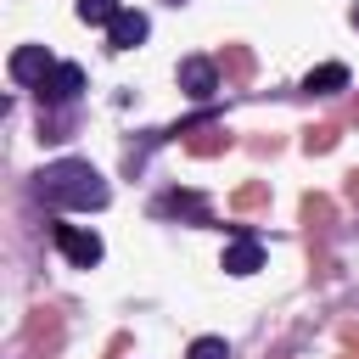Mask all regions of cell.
<instances>
[{
    "mask_svg": "<svg viewBox=\"0 0 359 359\" xmlns=\"http://www.w3.org/2000/svg\"><path fill=\"white\" fill-rule=\"evenodd\" d=\"M34 90H39V101H45V107H67V101L84 90V73H79L73 62H56V67H50Z\"/></svg>",
    "mask_w": 359,
    "mask_h": 359,
    "instance_id": "5",
    "label": "cell"
},
{
    "mask_svg": "<svg viewBox=\"0 0 359 359\" xmlns=\"http://www.w3.org/2000/svg\"><path fill=\"white\" fill-rule=\"evenodd\" d=\"M79 17L84 22H112L118 17V0H79Z\"/></svg>",
    "mask_w": 359,
    "mask_h": 359,
    "instance_id": "16",
    "label": "cell"
},
{
    "mask_svg": "<svg viewBox=\"0 0 359 359\" xmlns=\"http://www.w3.org/2000/svg\"><path fill=\"white\" fill-rule=\"evenodd\" d=\"M331 219H337L331 196L309 191V196H303V224H309V236H314V241H325V236H331Z\"/></svg>",
    "mask_w": 359,
    "mask_h": 359,
    "instance_id": "11",
    "label": "cell"
},
{
    "mask_svg": "<svg viewBox=\"0 0 359 359\" xmlns=\"http://www.w3.org/2000/svg\"><path fill=\"white\" fill-rule=\"evenodd\" d=\"M353 28H359V6H353Z\"/></svg>",
    "mask_w": 359,
    "mask_h": 359,
    "instance_id": "20",
    "label": "cell"
},
{
    "mask_svg": "<svg viewBox=\"0 0 359 359\" xmlns=\"http://www.w3.org/2000/svg\"><path fill=\"white\" fill-rule=\"evenodd\" d=\"M337 140H342L337 123H309V129H303V151H309V157H325Z\"/></svg>",
    "mask_w": 359,
    "mask_h": 359,
    "instance_id": "13",
    "label": "cell"
},
{
    "mask_svg": "<svg viewBox=\"0 0 359 359\" xmlns=\"http://www.w3.org/2000/svg\"><path fill=\"white\" fill-rule=\"evenodd\" d=\"M258 269H264V247L252 236H236L224 247V275H258Z\"/></svg>",
    "mask_w": 359,
    "mask_h": 359,
    "instance_id": "9",
    "label": "cell"
},
{
    "mask_svg": "<svg viewBox=\"0 0 359 359\" xmlns=\"http://www.w3.org/2000/svg\"><path fill=\"white\" fill-rule=\"evenodd\" d=\"M174 135H185V151H191V157H219V151H230V129L213 123V118H191V123H180Z\"/></svg>",
    "mask_w": 359,
    "mask_h": 359,
    "instance_id": "2",
    "label": "cell"
},
{
    "mask_svg": "<svg viewBox=\"0 0 359 359\" xmlns=\"http://www.w3.org/2000/svg\"><path fill=\"white\" fill-rule=\"evenodd\" d=\"M22 348H28L34 359H39V353L50 359V353L62 348V314H56V309H34L28 325H22Z\"/></svg>",
    "mask_w": 359,
    "mask_h": 359,
    "instance_id": "3",
    "label": "cell"
},
{
    "mask_svg": "<svg viewBox=\"0 0 359 359\" xmlns=\"http://www.w3.org/2000/svg\"><path fill=\"white\" fill-rule=\"evenodd\" d=\"M303 90H309V95H337V90H348V67H342V62H325V67H314V73L303 79Z\"/></svg>",
    "mask_w": 359,
    "mask_h": 359,
    "instance_id": "12",
    "label": "cell"
},
{
    "mask_svg": "<svg viewBox=\"0 0 359 359\" xmlns=\"http://www.w3.org/2000/svg\"><path fill=\"white\" fill-rule=\"evenodd\" d=\"M50 236H56V247L67 252V264H79V269L101 264V236H95V230H79V224H56Z\"/></svg>",
    "mask_w": 359,
    "mask_h": 359,
    "instance_id": "6",
    "label": "cell"
},
{
    "mask_svg": "<svg viewBox=\"0 0 359 359\" xmlns=\"http://www.w3.org/2000/svg\"><path fill=\"white\" fill-rule=\"evenodd\" d=\"M34 196L45 202V208H73V213H90V208H107V180L90 168V163H79V157H62V163H50V168H39L34 174Z\"/></svg>",
    "mask_w": 359,
    "mask_h": 359,
    "instance_id": "1",
    "label": "cell"
},
{
    "mask_svg": "<svg viewBox=\"0 0 359 359\" xmlns=\"http://www.w3.org/2000/svg\"><path fill=\"white\" fill-rule=\"evenodd\" d=\"M224 73H230V79H247V73H252V56H247L241 45H224Z\"/></svg>",
    "mask_w": 359,
    "mask_h": 359,
    "instance_id": "17",
    "label": "cell"
},
{
    "mask_svg": "<svg viewBox=\"0 0 359 359\" xmlns=\"http://www.w3.org/2000/svg\"><path fill=\"white\" fill-rule=\"evenodd\" d=\"M180 90H185L191 101L219 95V67H213L208 56H185V62H180Z\"/></svg>",
    "mask_w": 359,
    "mask_h": 359,
    "instance_id": "7",
    "label": "cell"
},
{
    "mask_svg": "<svg viewBox=\"0 0 359 359\" xmlns=\"http://www.w3.org/2000/svg\"><path fill=\"white\" fill-rule=\"evenodd\" d=\"M185 359H230V348H224V337H196Z\"/></svg>",
    "mask_w": 359,
    "mask_h": 359,
    "instance_id": "15",
    "label": "cell"
},
{
    "mask_svg": "<svg viewBox=\"0 0 359 359\" xmlns=\"http://www.w3.org/2000/svg\"><path fill=\"white\" fill-rule=\"evenodd\" d=\"M107 39H112V50H135V45L146 39V17H140V11H118V17L107 22Z\"/></svg>",
    "mask_w": 359,
    "mask_h": 359,
    "instance_id": "10",
    "label": "cell"
},
{
    "mask_svg": "<svg viewBox=\"0 0 359 359\" xmlns=\"http://www.w3.org/2000/svg\"><path fill=\"white\" fill-rule=\"evenodd\" d=\"M151 213H157V219H191V224H208V219H213V208H208L202 191H163V196L151 202Z\"/></svg>",
    "mask_w": 359,
    "mask_h": 359,
    "instance_id": "4",
    "label": "cell"
},
{
    "mask_svg": "<svg viewBox=\"0 0 359 359\" xmlns=\"http://www.w3.org/2000/svg\"><path fill=\"white\" fill-rule=\"evenodd\" d=\"M342 359H348V353H342Z\"/></svg>",
    "mask_w": 359,
    "mask_h": 359,
    "instance_id": "21",
    "label": "cell"
},
{
    "mask_svg": "<svg viewBox=\"0 0 359 359\" xmlns=\"http://www.w3.org/2000/svg\"><path fill=\"white\" fill-rule=\"evenodd\" d=\"M230 208H236V213H258V208H269V185H264V180L241 185V191L230 196Z\"/></svg>",
    "mask_w": 359,
    "mask_h": 359,
    "instance_id": "14",
    "label": "cell"
},
{
    "mask_svg": "<svg viewBox=\"0 0 359 359\" xmlns=\"http://www.w3.org/2000/svg\"><path fill=\"white\" fill-rule=\"evenodd\" d=\"M50 67H56V62H50L45 45H22V50H11V79H17V84H39Z\"/></svg>",
    "mask_w": 359,
    "mask_h": 359,
    "instance_id": "8",
    "label": "cell"
},
{
    "mask_svg": "<svg viewBox=\"0 0 359 359\" xmlns=\"http://www.w3.org/2000/svg\"><path fill=\"white\" fill-rule=\"evenodd\" d=\"M348 202H353V208H359V168H353V174H348Z\"/></svg>",
    "mask_w": 359,
    "mask_h": 359,
    "instance_id": "18",
    "label": "cell"
},
{
    "mask_svg": "<svg viewBox=\"0 0 359 359\" xmlns=\"http://www.w3.org/2000/svg\"><path fill=\"white\" fill-rule=\"evenodd\" d=\"M353 123H359V101H353Z\"/></svg>",
    "mask_w": 359,
    "mask_h": 359,
    "instance_id": "19",
    "label": "cell"
}]
</instances>
